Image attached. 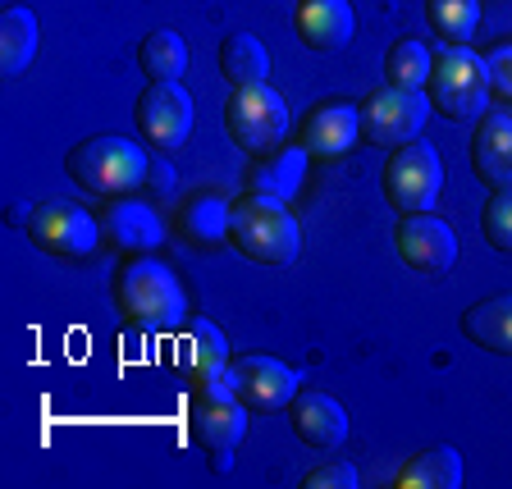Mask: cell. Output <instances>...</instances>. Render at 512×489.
I'll use <instances>...</instances> for the list:
<instances>
[{
  "mask_svg": "<svg viewBox=\"0 0 512 489\" xmlns=\"http://www.w3.org/2000/svg\"><path fill=\"white\" fill-rule=\"evenodd\" d=\"M115 302L142 330H183L188 320V293L160 256H128L115 275Z\"/></svg>",
  "mask_w": 512,
  "mask_h": 489,
  "instance_id": "1",
  "label": "cell"
},
{
  "mask_svg": "<svg viewBox=\"0 0 512 489\" xmlns=\"http://www.w3.org/2000/svg\"><path fill=\"white\" fill-rule=\"evenodd\" d=\"M229 243L256 266H293L302 256V229L288 215V202L247 192L229 215Z\"/></svg>",
  "mask_w": 512,
  "mask_h": 489,
  "instance_id": "2",
  "label": "cell"
},
{
  "mask_svg": "<svg viewBox=\"0 0 512 489\" xmlns=\"http://www.w3.org/2000/svg\"><path fill=\"white\" fill-rule=\"evenodd\" d=\"M64 170H69L74 183H83L87 192H96V197H124V192L147 183L151 160L133 138L96 133V138L78 142V147L64 156Z\"/></svg>",
  "mask_w": 512,
  "mask_h": 489,
  "instance_id": "3",
  "label": "cell"
},
{
  "mask_svg": "<svg viewBox=\"0 0 512 489\" xmlns=\"http://www.w3.org/2000/svg\"><path fill=\"white\" fill-rule=\"evenodd\" d=\"M426 96L430 106L448 119H471L490 106V74L485 60L471 55L467 46H439L435 64L426 78Z\"/></svg>",
  "mask_w": 512,
  "mask_h": 489,
  "instance_id": "4",
  "label": "cell"
},
{
  "mask_svg": "<svg viewBox=\"0 0 512 489\" xmlns=\"http://www.w3.org/2000/svg\"><path fill=\"white\" fill-rule=\"evenodd\" d=\"M439 188H444V160L430 142H403L389 151L384 165V197L398 215H416V211H435Z\"/></svg>",
  "mask_w": 512,
  "mask_h": 489,
  "instance_id": "5",
  "label": "cell"
},
{
  "mask_svg": "<svg viewBox=\"0 0 512 489\" xmlns=\"http://www.w3.org/2000/svg\"><path fill=\"white\" fill-rule=\"evenodd\" d=\"M224 124H229V138L243 151L266 156V151L284 147V138H288V106L270 83L234 87L229 106H224Z\"/></svg>",
  "mask_w": 512,
  "mask_h": 489,
  "instance_id": "6",
  "label": "cell"
},
{
  "mask_svg": "<svg viewBox=\"0 0 512 489\" xmlns=\"http://www.w3.org/2000/svg\"><path fill=\"white\" fill-rule=\"evenodd\" d=\"M362 138L371 147H403V142H416L421 128L430 119V96L416 92V87H389L384 83L380 92H371L362 101Z\"/></svg>",
  "mask_w": 512,
  "mask_h": 489,
  "instance_id": "7",
  "label": "cell"
},
{
  "mask_svg": "<svg viewBox=\"0 0 512 489\" xmlns=\"http://www.w3.org/2000/svg\"><path fill=\"white\" fill-rule=\"evenodd\" d=\"M188 435H192V444L206 448V453L238 448V439L247 435V403H238V394L224 380L192 384Z\"/></svg>",
  "mask_w": 512,
  "mask_h": 489,
  "instance_id": "8",
  "label": "cell"
},
{
  "mask_svg": "<svg viewBox=\"0 0 512 489\" xmlns=\"http://www.w3.org/2000/svg\"><path fill=\"white\" fill-rule=\"evenodd\" d=\"M28 238L60 261H78L101 243V215L83 211L78 202H42L28 215Z\"/></svg>",
  "mask_w": 512,
  "mask_h": 489,
  "instance_id": "9",
  "label": "cell"
},
{
  "mask_svg": "<svg viewBox=\"0 0 512 489\" xmlns=\"http://www.w3.org/2000/svg\"><path fill=\"white\" fill-rule=\"evenodd\" d=\"M220 380L238 394V403H247V412H284L298 398V371L284 366L279 357H266V352H247V357L229 362Z\"/></svg>",
  "mask_w": 512,
  "mask_h": 489,
  "instance_id": "10",
  "label": "cell"
},
{
  "mask_svg": "<svg viewBox=\"0 0 512 489\" xmlns=\"http://www.w3.org/2000/svg\"><path fill=\"white\" fill-rule=\"evenodd\" d=\"M138 133L147 138V147L174 151L188 142L192 124H197V106L183 83H147V92L138 96Z\"/></svg>",
  "mask_w": 512,
  "mask_h": 489,
  "instance_id": "11",
  "label": "cell"
},
{
  "mask_svg": "<svg viewBox=\"0 0 512 489\" xmlns=\"http://www.w3.org/2000/svg\"><path fill=\"white\" fill-rule=\"evenodd\" d=\"M394 243H398V256H403L416 275L439 279L458 266V234H453V224L439 220L435 211L403 215L394 229Z\"/></svg>",
  "mask_w": 512,
  "mask_h": 489,
  "instance_id": "12",
  "label": "cell"
},
{
  "mask_svg": "<svg viewBox=\"0 0 512 489\" xmlns=\"http://www.w3.org/2000/svg\"><path fill=\"white\" fill-rule=\"evenodd\" d=\"M101 238L128 256H142L165 243V220L156 215V206L124 192V197H110V206L101 211Z\"/></svg>",
  "mask_w": 512,
  "mask_h": 489,
  "instance_id": "13",
  "label": "cell"
},
{
  "mask_svg": "<svg viewBox=\"0 0 512 489\" xmlns=\"http://www.w3.org/2000/svg\"><path fill=\"white\" fill-rule=\"evenodd\" d=\"M288 421H293V435L307 448H339L348 439V412L334 394H320V389H307L288 403Z\"/></svg>",
  "mask_w": 512,
  "mask_h": 489,
  "instance_id": "14",
  "label": "cell"
},
{
  "mask_svg": "<svg viewBox=\"0 0 512 489\" xmlns=\"http://www.w3.org/2000/svg\"><path fill=\"white\" fill-rule=\"evenodd\" d=\"M357 138H362V110L348 101H320L298 128L307 156H343Z\"/></svg>",
  "mask_w": 512,
  "mask_h": 489,
  "instance_id": "15",
  "label": "cell"
},
{
  "mask_svg": "<svg viewBox=\"0 0 512 489\" xmlns=\"http://www.w3.org/2000/svg\"><path fill=\"white\" fill-rule=\"evenodd\" d=\"M293 28L311 51H343L357 32V14H352L348 0H298Z\"/></svg>",
  "mask_w": 512,
  "mask_h": 489,
  "instance_id": "16",
  "label": "cell"
},
{
  "mask_svg": "<svg viewBox=\"0 0 512 489\" xmlns=\"http://www.w3.org/2000/svg\"><path fill=\"white\" fill-rule=\"evenodd\" d=\"M471 170L490 192L512 188V115H485L471 138Z\"/></svg>",
  "mask_w": 512,
  "mask_h": 489,
  "instance_id": "17",
  "label": "cell"
},
{
  "mask_svg": "<svg viewBox=\"0 0 512 489\" xmlns=\"http://www.w3.org/2000/svg\"><path fill=\"white\" fill-rule=\"evenodd\" d=\"M229 339L215 320L206 316H188L183 320V371H188L192 384H206V380H220L229 371Z\"/></svg>",
  "mask_w": 512,
  "mask_h": 489,
  "instance_id": "18",
  "label": "cell"
},
{
  "mask_svg": "<svg viewBox=\"0 0 512 489\" xmlns=\"http://www.w3.org/2000/svg\"><path fill=\"white\" fill-rule=\"evenodd\" d=\"M252 192L256 197H275V202H293L307 183V147H275L261 156L252 170Z\"/></svg>",
  "mask_w": 512,
  "mask_h": 489,
  "instance_id": "19",
  "label": "cell"
},
{
  "mask_svg": "<svg viewBox=\"0 0 512 489\" xmlns=\"http://www.w3.org/2000/svg\"><path fill=\"white\" fill-rule=\"evenodd\" d=\"M462 334H467L476 348L512 357V293L471 302V307L462 311Z\"/></svg>",
  "mask_w": 512,
  "mask_h": 489,
  "instance_id": "20",
  "label": "cell"
},
{
  "mask_svg": "<svg viewBox=\"0 0 512 489\" xmlns=\"http://www.w3.org/2000/svg\"><path fill=\"white\" fill-rule=\"evenodd\" d=\"M398 489H458L462 485V453L448 444L421 448L416 458H407L394 476Z\"/></svg>",
  "mask_w": 512,
  "mask_h": 489,
  "instance_id": "21",
  "label": "cell"
},
{
  "mask_svg": "<svg viewBox=\"0 0 512 489\" xmlns=\"http://www.w3.org/2000/svg\"><path fill=\"white\" fill-rule=\"evenodd\" d=\"M37 46H42V23H37V14H32L28 5H10V10L0 14V74L5 78L23 74L32 64V55H37Z\"/></svg>",
  "mask_w": 512,
  "mask_h": 489,
  "instance_id": "22",
  "label": "cell"
},
{
  "mask_svg": "<svg viewBox=\"0 0 512 489\" xmlns=\"http://www.w3.org/2000/svg\"><path fill=\"white\" fill-rule=\"evenodd\" d=\"M220 74L234 87H256L270 83V51L252 32H229L220 46Z\"/></svg>",
  "mask_w": 512,
  "mask_h": 489,
  "instance_id": "23",
  "label": "cell"
},
{
  "mask_svg": "<svg viewBox=\"0 0 512 489\" xmlns=\"http://www.w3.org/2000/svg\"><path fill=\"white\" fill-rule=\"evenodd\" d=\"M188 60H192L188 42L170 28L147 32L138 46V64H142V74H147V83H179L188 74Z\"/></svg>",
  "mask_w": 512,
  "mask_h": 489,
  "instance_id": "24",
  "label": "cell"
},
{
  "mask_svg": "<svg viewBox=\"0 0 512 489\" xmlns=\"http://www.w3.org/2000/svg\"><path fill=\"white\" fill-rule=\"evenodd\" d=\"M229 215H234V206L224 202V197L197 192V197H188V206H183V234H188V243L215 247L229 238Z\"/></svg>",
  "mask_w": 512,
  "mask_h": 489,
  "instance_id": "25",
  "label": "cell"
},
{
  "mask_svg": "<svg viewBox=\"0 0 512 489\" xmlns=\"http://www.w3.org/2000/svg\"><path fill=\"white\" fill-rule=\"evenodd\" d=\"M430 64H435V55L421 42L403 37V42H394L389 55H384V78H389V87H416V92H426Z\"/></svg>",
  "mask_w": 512,
  "mask_h": 489,
  "instance_id": "26",
  "label": "cell"
},
{
  "mask_svg": "<svg viewBox=\"0 0 512 489\" xmlns=\"http://www.w3.org/2000/svg\"><path fill=\"white\" fill-rule=\"evenodd\" d=\"M426 19L444 42L462 46L480 23V0H426Z\"/></svg>",
  "mask_w": 512,
  "mask_h": 489,
  "instance_id": "27",
  "label": "cell"
},
{
  "mask_svg": "<svg viewBox=\"0 0 512 489\" xmlns=\"http://www.w3.org/2000/svg\"><path fill=\"white\" fill-rule=\"evenodd\" d=\"M480 229H485V238H490L494 252L512 256V188L508 192H494V197H490L485 215H480Z\"/></svg>",
  "mask_w": 512,
  "mask_h": 489,
  "instance_id": "28",
  "label": "cell"
},
{
  "mask_svg": "<svg viewBox=\"0 0 512 489\" xmlns=\"http://www.w3.org/2000/svg\"><path fill=\"white\" fill-rule=\"evenodd\" d=\"M480 60H485V74H490V92H499L512 101V42L490 46Z\"/></svg>",
  "mask_w": 512,
  "mask_h": 489,
  "instance_id": "29",
  "label": "cell"
},
{
  "mask_svg": "<svg viewBox=\"0 0 512 489\" xmlns=\"http://www.w3.org/2000/svg\"><path fill=\"white\" fill-rule=\"evenodd\" d=\"M302 485L307 489H357L362 476H357L352 462H325V467H316L311 476H302Z\"/></svg>",
  "mask_w": 512,
  "mask_h": 489,
  "instance_id": "30",
  "label": "cell"
},
{
  "mask_svg": "<svg viewBox=\"0 0 512 489\" xmlns=\"http://www.w3.org/2000/svg\"><path fill=\"white\" fill-rule=\"evenodd\" d=\"M147 179H151V188H156V197H170L174 183H179V174H174V165H165V160H151Z\"/></svg>",
  "mask_w": 512,
  "mask_h": 489,
  "instance_id": "31",
  "label": "cell"
}]
</instances>
